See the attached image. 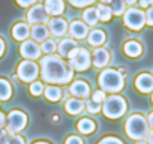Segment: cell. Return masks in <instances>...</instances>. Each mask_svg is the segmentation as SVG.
<instances>
[{"label":"cell","mask_w":153,"mask_h":144,"mask_svg":"<svg viewBox=\"0 0 153 144\" xmlns=\"http://www.w3.org/2000/svg\"><path fill=\"white\" fill-rule=\"evenodd\" d=\"M135 87L141 93L153 92V77L149 75V74H140L135 80Z\"/></svg>","instance_id":"obj_13"},{"label":"cell","mask_w":153,"mask_h":144,"mask_svg":"<svg viewBox=\"0 0 153 144\" xmlns=\"http://www.w3.org/2000/svg\"><path fill=\"white\" fill-rule=\"evenodd\" d=\"M8 144H26L24 138L17 135V134H11L9 135V140H8Z\"/></svg>","instance_id":"obj_34"},{"label":"cell","mask_w":153,"mask_h":144,"mask_svg":"<svg viewBox=\"0 0 153 144\" xmlns=\"http://www.w3.org/2000/svg\"><path fill=\"white\" fill-rule=\"evenodd\" d=\"M48 32L54 36H63L68 32V23L63 18H51L48 21Z\"/></svg>","instance_id":"obj_11"},{"label":"cell","mask_w":153,"mask_h":144,"mask_svg":"<svg viewBox=\"0 0 153 144\" xmlns=\"http://www.w3.org/2000/svg\"><path fill=\"white\" fill-rule=\"evenodd\" d=\"M44 93H45V98H47L48 101H51V102L60 101V99H62V95H63L62 89L57 87V86H48V87L44 90Z\"/></svg>","instance_id":"obj_23"},{"label":"cell","mask_w":153,"mask_h":144,"mask_svg":"<svg viewBox=\"0 0 153 144\" xmlns=\"http://www.w3.org/2000/svg\"><path fill=\"white\" fill-rule=\"evenodd\" d=\"M8 140H9V134L6 129L0 128V144H8Z\"/></svg>","instance_id":"obj_37"},{"label":"cell","mask_w":153,"mask_h":144,"mask_svg":"<svg viewBox=\"0 0 153 144\" xmlns=\"http://www.w3.org/2000/svg\"><path fill=\"white\" fill-rule=\"evenodd\" d=\"M69 92H71V95L75 96V98H83V99H86V98L90 95V87H89V84H87L86 81L78 80V81H74V83L71 84Z\"/></svg>","instance_id":"obj_12"},{"label":"cell","mask_w":153,"mask_h":144,"mask_svg":"<svg viewBox=\"0 0 153 144\" xmlns=\"http://www.w3.org/2000/svg\"><path fill=\"white\" fill-rule=\"evenodd\" d=\"M35 2H36V0H17V3H18L20 6H23V8H27V6L33 5Z\"/></svg>","instance_id":"obj_39"},{"label":"cell","mask_w":153,"mask_h":144,"mask_svg":"<svg viewBox=\"0 0 153 144\" xmlns=\"http://www.w3.org/2000/svg\"><path fill=\"white\" fill-rule=\"evenodd\" d=\"M45 11L51 15H60L65 11V3L62 0H45Z\"/></svg>","instance_id":"obj_19"},{"label":"cell","mask_w":153,"mask_h":144,"mask_svg":"<svg viewBox=\"0 0 153 144\" xmlns=\"http://www.w3.org/2000/svg\"><path fill=\"white\" fill-rule=\"evenodd\" d=\"M27 125V116L23 113V111H18V110H14L8 114L6 117V131L8 134H17V132H21Z\"/></svg>","instance_id":"obj_6"},{"label":"cell","mask_w":153,"mask_h":144,"mask_svg":"<svg viewBox=\"0 0 153 144\" xmlns=\"http://www.w3.org/2000/svg\"><path fill=\"white\" fill-rule=\"evenodd\" d=\"M33 144H50V143H45V141H38V143H33Z\"/></svg>","instance_id":"obj_46"},{"label":"cell","mask_w":153,"mask_h":144,"mask_svg":"<svg viewBox=\"0 0 153 144\" xmlns=\"http://www.w3.org/2000/svg\"><path fill=\"white\" fill-rule=\"evenodd\" d=\"M65 144H84V143H83V140H81L80 137H76V135H71V137H68V138H66Z\"/></svg>","instance_id":"obj_36"},{"label":"cell","mask_w":153,"mask_h":144,"mask_svg":"<svg viewBox=\"0 0 153 144\" xmlns=\"http://www.w3.org/2000/svg\"><path fill=\"white\" fill-rule=\"evenodd\" d=\"M69 33L75 39H83V38H86L89 35V27L83 21H72L71 27H69Z\"/></svg>","instance_id":"obj_14"},{"label":"cell","mask_w":153,"mask_h":144,"mask_svg":"<svg viewBox=\"0 0 153 144\" xmlns=\"http://www.w3.org/2000/svg\"><path fill=\"white\" fill-rule=\"evenodd\" d=\"M123 51H125V54H126L128 57H138V56H141V53H143V47H141V44L137 42V41H128V42L123 45Z\"/></svg>","instance_id":"obj_20"},{"label":"cell","mask_w":153,"mask_h":144,"mask_svg":"<svg viewBox=\"0 0 153 144\" xmlns=\"http://www.w3.org/2000/svg\"><path fill=\"white\" fill-rule=\"evenodd\" d=\"M93 65L96 66V68H104V66H107L108 63H110V53L105 50V48H96L95 51H93Z\"/></svg>","instance_id":"obj_15"},{"label":"cell","mask_w":153,"mask_h":144,"mask_svg":"<svg viewBox=\"0 0 153 144\" xmlns=\"http://www.w3.org/2000/svg\"><path fill=\"white\" fill-rule=\"evenodd\" d=\"M84 108H87V111H89V113L95 114V113H99V110H101V104H98V102H95V101L89 99V101L84 104Z\"/></svg>","instance_id":"obj_31"},{"label":"cell","mask_w":153,"mask_h":144,"mask_svg":"<svg viewBox=\"0 0 153 144\" xmlns=\"http://www.w3.org/2000/svg\"><path fill=\"white\" fill-rule=\"evenodd\" d=\"M110 3H111L110 9H111V14L113 15H122V14H125L126 3L123 2V0H111Z\"/></svg>","instance_id":"obj_27"},{"label":"cell","mask_w":153,"mask_h":144,"mask_svg":"<svg viewBox=\"0 0 153 144\" xmlns=\"http://www.w3.org/2000/svg\"><path fill=\"white\" fill-rule=\"evenodd\" d=\"M12 36L17 41H26L30 36V27L26 23H17L12 29Z\"/></svg>","instance_id":"obj_18"},{"label":"cell","mask_w":153,"mask_h":144,"mask_svg":"<svg viewBox=\"0 0 153 144\" xmlns=\"http://www.w3.org/2000/svg\"><path fill=\"white\" fill-rule=\"evenodd\" d=\"M56 50H57V45H56V42L53 39H45L42 42V45H41V51H44L47 56L48 54H53Z\"/></svg>","instance_id":"obj_29"},{"label":"cell","mask_w":153,"mask_h":144,"mask_svg":"<svg viewBox=\"0 0 153 144\" xmlns=\"http://www.w3.org/2000/svg\"><path fill=\"white\" fill-rule=\"evenodd\" d=\"M17 75L21 81L24 83H32L36 80V77L39 75V68L35 62L32 60H24L18 65L17 68Z\"/></svg>","instance_id":"obj_7"},{"label":"cell","mask_w":153,"mask_h":144,"mask_svg":"<svg viewBox=\"0 0 153 144\" xmlns=\"http://www.w3.org/2000/svg\"><path fill=\"white\" fill-rule=\"evenodd\" d=\"M105 98H107L105 92H104V90H98V92H95V93H93L92 101H95V102H98V104H102Z\"/></svg>","instance_id":"obj_35"},{"label":"cell","mask_w":153,"mask_h":144,"mask_svg":"<svg viewBox=\"0 0 153 144\" xmlns=\"http://www.w3.org/2000/svg\"><path fill=\"white\" fill-rule=\"evenodd\" d=\"M68 59H69V66L75 71H86L90 66V62H92L89 51L78 48V47L69 53Z\"/></svg>","instance_id":"obj_5"},{"label":"cell","mask_w":153,"mask_h":144,"mask_svg":"<svg viewBox=\"0 0 153 144\" xmlns=\"http://www.w3.org/2000/svg\"><path fill=\"white\" fill-rule=\"evenodd\" d=\"M95 0H69V3L76 6V8H86L89 5H92Z\"/></svg>","instance_id":"obj_32"},{"label":"cell","mask_w":153,"mask_h":144,"mask_svg":"<svg viewBox=\"0 0 153 144\" xmlns=\"http://www.w3.org/2000/svg\"><path fill=\"white\" fill-rule=\"evenodd\" d=\"M76 47V42L74 41V39H69V38H66V39H63V41H60V44H59V47H57V50H59V54H60V57H68L69 56V53L72 51V50H75Z\"/></svg>","instance_id":"obj_21"},{"label":"cell","mask_w":153,"mask_h":144,"mask_svg":"<svg viewBox=\"0 0 153 144\" xmlns=\"http://www.w3.org/2000/svg\"><path fill=\"white\" fill-rule=\"evenodd\" d=\"M147 123H149V126L153 129V111L149 114V119H147Z\"/></svg>","instance_id":"obj_42"},{"label":"cell","mask_w":153,"mask_h":144,"mask_svg":"<svg viewBox=\"0 0 153 144\" xmlns=\"http://www.w3.org/2000/svg\"><path fill=\"white\" fill-rule=\"evenodd\" d=\"M96 12H98V18L101 20V21H110V18H111V9L108 8V6H105L104 3H101V5H98L96 6Z\"/></svg>","instance_id":"obj_28"},{"label":"cell","mask_w":153,"mask_h":144,"mask_svg":"<svg viewBox=\"0 0 153 144\" xmlns=\"http://www.w3.org/2000/svg\"><path fill=\"white\" fill-rule=\"evenodd\" d=\"M152 102H153V95H152Z\"/></svg>","instance_id":"obj_48"},{"label":"cell","mask_w":153,"mask_h":144,"mask_svg":"<svg viewBox=\"0 0 153 144\" xmlns=\"http://www.w3.org/2000/svg\"><path fill=\"white\" fill-rule=\"evenodd\" d=\"M42 92H44L42 83H39V81H32V84H30V93H32L33 96H39Z\"/></svg>","instance_id":"obj_30"},{"label":"cell","mask_w":153,"mask_h":144,"mask_svg":"<svg viewBox=\"0 0 153 144\" xmlns=\"http://www.w3.org/2000/svg\"><path fill=\"white\" fill-rule=\"evenodd\" d=\"M123 21H125L126 27H129L131 30H140L146 24V14L140 9L131 8V9L125 11Z\"/></svg>","instance_id":"obj_8"},{"label":"cell","mask_w":153,"mask_h":144,"mask_svg":"<svg viewBox=\"0 0 153 144\" xmlns=\"http://www.w3.org/2000/svg\"><path fill=\"white\" fill-rule=\"evenodd\" d=\"M98 144H123V141L119 140L117 137H105V138H102Z\"/></svg>","instance_id":"obj_33"},{"label":"cell","mask_w":153,"mask_h":144,"mask_svg":"<svg viewBox=\"0 0 153 144\" xmlns=\"http://www.w3.org/2000/svg\"><path fill=\"white\" fill-rule=\"evenodd\" d=\"M65 110L66 113L72 114V116H76V114H80L83 110H84V102L80 101L78 98H72V99H68L65 102Z\"/></svg>","instance_id":"obj_17"},{"label":"cell","mask_w":153,"mask_h":144,"mask_svg":"<svg viewBox=\"0 0 153 144\" xmlns=\"http://www.w3.org/2000/svg\"><path fill=\"white\" fill-rule=\"evenodd\" d=\"M101 2H102V3H110L111 0H101Z\"/></svg>","instance_id":"obj_47"},{"label":"cell","mask_w":153,"mask_h":144,"mask_svg":"<svg viewBox=\"0 0 153 144\" xmlns=\"http://www.w3.org/2000/svg\"><path fill=\"white\" fill-rule=\"evenodd\" d=\"M83 20L87 26H95L98 23V12H96V8H87L83 14Z\"/></svg>","instance_id":"obj_25"},{"label":"cell","mask_w":153,"mask_h":144,"mask_svg":"<svg viewBox=\"0 0 153 144\" xmlns=\"http://www.w3.org/2000/svg\"><path fill=\"white\" fill-rule=\"evenodd\" d=\"M98 81H99V86L104 92L116 93V92H120L123 89L125 77L114 69H105L101 72Z\"/></svg>","instance_id":"obj_2"},{"label":"cell","mask_w":153,"mask_h":144,"mask_svg":"<svg viewBox=\"0 0 153 144\" xmlns=\"http://www.w3.org/2000/svg\"><path fill=\"white\" fill-rule=\"evenodd\" d=\"M20 53L24 59L27 60H35L41 56V47L35 42V41H24L20 47Z\"/></svg>","instance_id":"obj_10"},{"label":"cell","mask_w":153,"mask_h":144,"mask_svg":"<svg viewBox=\"0 0 153 144\" xmlns=\"http://www.w3.org/2000/svg\"><path fill=\"white\" fill-rule=\"evenodd\" d=\"M125 131L129 138L132 140H144L149 134V123L147 119H144L141 114H132L126 123H125Z\"/></svg>","instance_id":"obj_3"},{"label":"cell","mask_w":153,"mask_h":144,"mask_svg":"<svg viewBox=\"0 0 153 144\" xmlns=\"http://www.w3.org/2000/svg\"><path fill=\"white\" fill-rule=\"evenodd\" d=\"M30 36L33 38L35 42H44L50 36L48 27L44 24H33V27L30 29Z\"/></svg>","instance_id":"obj_16"},{"label":"cell","mask_w":153,"mask_h":144,"mask_svg":"<svg viewBox=\"0 0 153 144\" xmlns=\"http://www.w3.org/2000/svg\"><path fill=\"white\" fill-rule=\"evenodd\" d=\"M5 123H6V116H5L2 111H0V128H3Z\"/></svg>","instance_id":"obj_41"},{"label":"cell","mask_w":153,"mask_h":144,"mask_svg":"<svg viewBox=\"0 0 153 144\" xmlns=\"http://www.w3.org/2000/svg\"><path fill=\"white\" fill-rule=\"evenodd\" d=\"M11 96H12V87H11V84L6 80L0 78V101H8Z\"/></svg>","instance_id":"obj_26"},{"label":"cell","mask_w":153,"mask_h":144,"mask_svg":"<svg viewBox=\"0 0 153 144\" xmlns=\"http://www.w3.org/2000/svg\"><path fill=\"white\" fill-rule=\"evenodd\" d=\"M146 138H147V143H149V144H153V131H152V132H149Z\"/></svg>","instance_id":"obj_44"},{"label":"cell","mask_w":153,"mask_h":144,"mask_svg":"<svg viewBox=\"0 0 153 144\" xmlns=\"http://www.w3.org/2000/svg\"><path fill=\"white\" fill-rule=\"evenodd\" d=\"M146 21H147V24L153 26V6L149 8V11H147V14H146Z\"/></svg>","instance_id":"obj_38"},{"label":"cell","mask_w":153,"mask_h":144,"mask_svg":"<svg viewBox=\"0 0 153 144\" xmlns=\"http://www.w3.org/2000/svg\"><path fill=\"white\" fill-rule=\"evenodd\" d=\"M95 128H96V125L90 119H81V120H78V123H76V129H78V132H81V134H92L95 131Z\"/></svg>","instance_id":"obj_24"},{"label":"cell","mask_w":153,"mask_h":144,"mask_svg":"<svg viewBox=\"0 0 153 144\" xmlns=\"http://www.w3.org/2000/svg\"><path fill=\"white\" fill-rule=\"evenodd\" d=\"M41 75L48 84H68L74 77V72L60 56L48 54L41 60Z\"/></svg>","instance_id":"obj_1"},{"label":"cell","mask_w":153,"mask_h":144,"mask_svg":"<svg viewBox=\"0 0 153 144\" xmlns=\"http://www.w3.org/2000/svg\"><path fill=\"white\" fill-rule=\"evenodd\" d=\"M3 53H5V42L3 39H0V57L3 56Z\"/></svg>","instance_id":"obj_43"},{"label":"cell","mask_w":153,"mask_h":144,"mask_svg":"<svg viewBox=\"0 0 153 144\" xmlns=\"http://www.w3.org/2000/svg\"><path fill=\"white\" fill-rule=\"evenodd\" d=\"M123 2H125V3H128V5H132V3H135V2H137V0H123Z\"/></svg>","instance_id":"obj_45"},{"label":"cell","mask_w":153,"mask_h":144,"mask_svg":"<svg viewBox=\"0 0 153 144\" xmlns=\"http://www.w3.org/2000/svg\"><path fill=\"white\" fill-rule=\"evenodd\" d=\"M102 113L108 119H119L126 113V101L119 95L107 96L102 102Z\"/></svg>","instance_id":"obj_4"},{"label":"cell","mask_w":153,"mask_h":144,"mask_svg":"<svg viewBox=\"0 0 153 144\" xmlns=\"http://www.w3.org/2000/svg\"><path fill=\"white\" fill-rule=\"evenodd\" d=\"M27 21L32 24H42L48 21V14L42 5H35L27 12Z\"/></svg>","instance_id":"obj_9"},{"label":"cell","mask_w":153,"mask_h":144,"mask_svg":"<svg viewBox=\"0 0 153 144\" xmlns=\"http://www.w3.org/2000/svg\"><path fill=\"white\" fill-rule=\"evenodd\" d=\"M140 5L143 8H150L153 6V0H140Z\"/></svg>","instance_id":"obj_40"},{"label":"cell","mask_w":153,"mask_h":144,"mask_svg":"<svg viewBox=\"0 0 153 144\" xmlns=\"http://www.w3.org/2000/svg\"><path fill=\"white\" fill-rule=\"evenodd\" d=\"M105 39H107L105 33L102 30H98V29L96 30H92L89 33V36H87V41H89V44L92 47H101L105 42Z\"/></svg>","instance_id":"obj_22"}]
</instances>
